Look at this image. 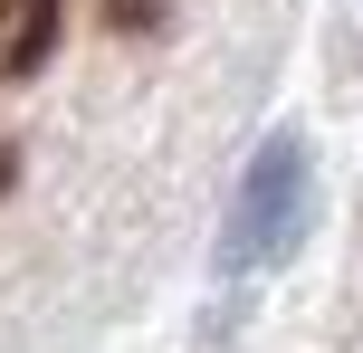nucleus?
<instances>
[{
	"mask_svg": "<svg viewBox=\"0 0 363 353\" xmlns=\"http://www.w3.org/2000/svg\"><path fill=\"white\" fill-rule=\"evenodd\" d=\"M315 229V144L296 125H277L268 144L239 172V201L220 220V277H258V267H287Z\"/></svg>",
	"mask_w": 363,
	"mask_h": 353,
	"instance_id": "1",
	"label": "nucleus"
},
{
	"mask_svg": "<svg viewBox=\"0 0 363 353\" xmlns=\"http://www.w3.org/2000/svg\"><path fill=\"white\" fill-rule=\"evenodd\" d=\"M57 48V0H10V76H29Z\"/></svg>",
	"mask_w": 363,
	"mask_h": 353,
	"instance_id": "2",
	"label": "nucleus"
},
{
	"mask_svg": "<svg viewBox=\"0 0 363 353\" xmlns=\"http://www.w3.org/2000/svg\"><path fill=\"white\" fill-rule=\"evenodd\" d=\"M106 19H115V29H153V19H163V0H106Z\"/></svg>",
	"mask_w": 363,
	"mask_h": 353,
	"instance_id": "3",
	"label": "nucleus"
},
{
	"mask_svg": "<svg viewBox=\"0 0 363 353\" xmlns=\"http://www.w3.org/2000/svg\"><path fill=\"white\" fill-rule=\"evenodd\" d=\"M0 182H10V153H0Z\"/></svg>",
	"mask_w": 363,
	"mask_h": 353,
	"instance_id": "4",
	"label": "nucleus"
}]
</instances>
